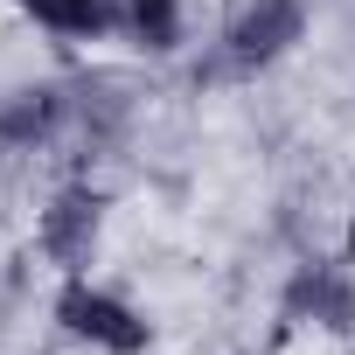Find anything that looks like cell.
<instances>
[{"instance_id":"4","label":"cell","mask_w":355,"mask_h":355,"mask_svg":"<svg viewBox=\"0 0 355 355\" xmlns=\"http://www.w3.org/2000/svg\"><path fill=\"white\" fill-rule=\"evenodd\" d=\"M119 35L167 56L174 42H182V0H119Z\"/></svg>"},{"instance_id":"5","label":"cell","mask_w":355,"mask_h":355,"mask_svg":"<svg viewBox=\"0 0 355 355\" xmlns=\"http://www.w3.org/2000/svg\"><path fill=\"white\" fill-rule=\"evenodd\" d=\"M293 300H313V306H327V327H348V320H355V300H348V286H327V272H300Z\"/></svg>"},{"instance_id":"2","label":"cell","mask_w":355,"mask_h":355,"mask_svg":"<svg viewBox=\"0 0 355 355\" xmlns=\"http://www.w3.org/2000/svg\"><path fill=\"white\" fill-rule=\"evenodd\" d=\"M300 28H306V0H258V8H244V21L223 42L237 63H272L300 42Z\"/></svg>"},{"instance_id":"3","label":"cell","mask_w":355,"mask_h":355,"mask_svg":"<svg viewBox=\"0 0 355 355\" xmlns=\"http://www.w3.org/2000/svg\"><path fill=\"white\" fill-rule=\"evenodd\" d=\"M15 8H21L35 28L63 35V42H98V35H119V0H15Z\"/></svg>"},{"instance_id":"1","label":"cell","mask_w":355,"mask_h":355,"mask_svg":"<svg viewBox=\"0 0 355 355\" xmlns=\"http://www.w3.org/2000/svg\"><path fill=\"white\" fill-rule=\"evenodd\" d=\"M56 327H63L70 341L98 348V355H146V348H153L146 313H139L132 300H119L112 286H91L84 272L63 279V293H56Z\"/></svg>"},{"instance_id":"6","label":"cell","mask_w":355,"mask_h":355,"mask_svg":"<svg viewBox=\"0 0 355 355\" xmlns=\"http://www.w3.org/2000/svg\"><path fill=\"white\" fill-rule=\"evenodd\" d=\"M348 265H355V223H348Z\"/></svg>"}]
</instances>
